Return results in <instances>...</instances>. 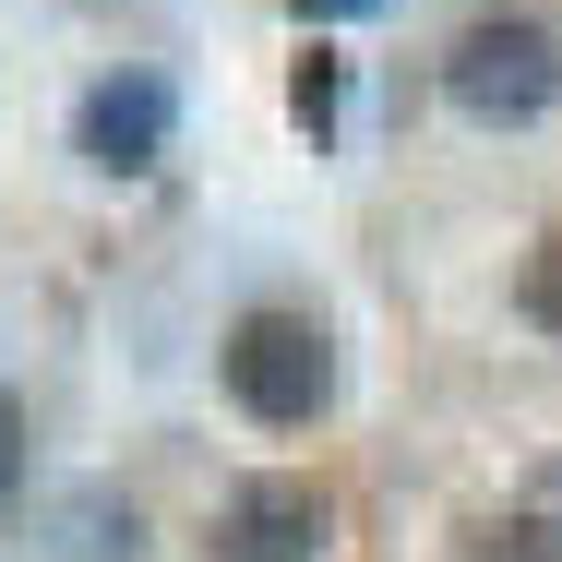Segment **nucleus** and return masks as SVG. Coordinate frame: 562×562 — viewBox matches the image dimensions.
<instances>
[{
  "instance_id": "1",
  "label": "nucleus",
  "mask_w": 562,
  "mask_h": 562,
  "mask_svg": "<svg viewBox=\"0 0 562 562\" xmlns=\"http://www.w3.org/2000/svg\"><path fill=\"white\" fill-rule=\"evenodd\" d=\"M216 383L251 431H312L347 383L336 324L312 300H251V312H227V336H216Z\"/></svg>"
},
{
  "instance_id": "2",
  "label": "nucleus",
  "mask_w": 562,
  "mask_h": 562,
  "mask_svg": "<svg viewBox=\"0 0 562 562\" xmlns=\"http://www.w3.org/2000/svg\"><path fill=\"white\" fill-rule=\"evenodd\" d=\"M443 109L467 132H539L562 109V24L551 12H467L443 48Z\"/></svg>"
},
{
  "instance_id": "3",
  "label": "nucleus",
  "mask_w": 562,
  "mask_h": 562,
  "mask_svg": "<svg viewBox=\"0 0 562 562\" xmlns=\"http://www.w3.org/2000/svg\"><path fill=\"white\" fill-rule=\"evenodd\" d=\"M204 551L216 562H324L336 551V491L312 467H239L204 515Z\"/></svg>"
},
{
  "instance_id": "4",
  "label": "nucleus",
  "mask_w": 562,
  "mask_h": 562,
  "mask_svg": "<svg viewBox=\"0 0 562 562\" xmlns=\"http://www.w3.org/2000/svg\"><path fill=\"white\" fill-rule=\"evenodd\" d=\"M168 144H180V85L156 60H109L72 97V168H97V180H156Z\"/></svg>"
},
{
  "instance_id": "5",
  "label": "nucleus",
  "mask_w": 562,
  "mask_h": 562,
  "mask_svg": "<svg viewBox=\"0 0 562 562\" xmlns=\"http://www.w3.org/2000/svg\"><path fill=\"white\" fill-rule=\"evenodd\" d=\"M48 562H144V503L120 479H72L48 503Z\"/></svg>"
},
{
  "instance_id": "6",
  "label": "nucleus",
  "mask_w": 562,
  "mask_h": 562,
  "mask_svg": "<svg viewBox=\"0 0 562 562\" xmlns=\"http://www.w3.org/2000/svg\"><path fill=\"white\" fill-rule=\"evenodd\" d=\"M491 551H503V562H562V454H539V467L515 479V503H503Z\"/></svg>"
},
{
  "instance_id": "7",
  "label": "nucleus",
  "mask_w": 562,
  "mask_h": 562,
  "mask_svg": "<svg viewBox=\"0 0 562 562\" xmlns=\"http://www.w3.org/2000/svg\"><path fill=\"white\" fill-rule=\"evenodd\" d=\"M288 120L312 132V156L336 144V120H347V48H336V36H312V48L288 60Z\"/></svg>"
},
{
  "instance_id": "8",
  "label": "nucleus",
  "mask_w": 562,
  "mask_h": 562,
  "mask_svg": "<svg viewBox=\"0 0 562 562\" xmlns=\"http://www.w3.org/2000/svg\"><path fill=\"white\" fill-rule=\"evenodd\" d=\"M515 312L562 347V227H539V239H527V263H515Z\"/></svg>"
},
{
  "instance_id": "9",
  "label": "nucleus",
  "mask_w": 562,
  "mask_h": 562,
  "mask_svg": "<svg viewBox=\"0 0 562 562\" xmlns=\"http://www.w3.org/2000/svg\"><path fill=\"white\" fill-rule=\"evenodd\" d=\"M24 467H36V419H24V395L0 383V503L24 491Z\"/></svg>"
},
{
  "instance_id": "10",
  "label": "nucleus",
  "mask_w": 562,
  "mask_h": 562,
  "mask_svg": "<svg viewBox=\"0 0 562 562\" xmlns=\"http://www.w3.org/2000/svg\"><path fill=\"white\" fill-rule=\"evenodd\" d=\"M288 12H312V24H336V12H395V0H288Z\"/></svg>"
}]
</instances>
